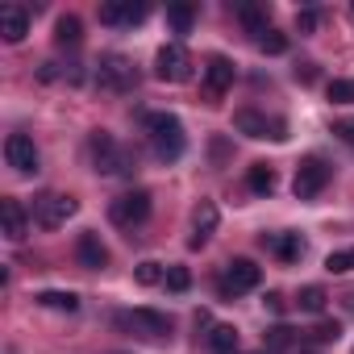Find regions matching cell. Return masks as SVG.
Listing matches in <instances>:
<instances>
[{"mask_svg": "<svg viewBox=\"0 0 354 354\" xmlns=\"http://www.w3.org/2000/svg\"><path fill=\"white\" fill-rule=\"evenodd\" d=\"M296 342V329H288V325H271L267 329V337H263V350L267 354H275V350H288Z\"/></svg>", "mask_w": 354, "mask_h": 354, "instance_id": "26", "label": "cell"}, {"mask_svg": "<svg viewBox=\"0 0 354 354\" xmlns=\"http://www.w3.org/2000/svg\"><path fill=\"white\" fill-rule=\"evenodd\" d=\"M234 129L238 133H246V138H271V142H283L288 138V125L283 121H275V117H263L259 109H238L234 113Z\"/></svg>", "mask_w": 354, "mask_h": 354, "instance_id": "7", "label": "cell"}, {"mask_svg": "<svg viewBox=\"0 0 354 354\" xmlns=\"http://www.w3.org/2000/svg\"><path fill=\"white\" fill-rule=\"evenodd\" d=\"M75 259H80L84 271H104V267H109V246L100 242V234L84 230V234L75 238Z\"/></svg>", "mask_w": 354, "mask_h": 354, "instance_id": "12", "label": "cell"}, {"mask_svg": "<svg viewBox=\"0 0 354 354\" xmlns=\"http://www.w3.org/2000/svg\"><path fill=\"white\" fill-rule=\"evenodd\" d=\"M325 92H329L333 104H354V80H333Z\"/></svg>", "mask_w": 354, "mask_h": 354, "instance_id": "31", "label": "cell"}, {"mask_svg": "<svg viewBox=\"0 0 354 354\" xmlns=\"http://www.w3.org/2000/svg\"><path fill=\"white\" fill-rule=\"evenodd\" d=\"M267 308H271V313H283V296H279V292H271V296H267Z\"/></svg>", "mask_w": 354, "mask_h": 354, "instance_id": "36", "label": "cell"}, {"mask_svg": "<svg viewBox=\"0 0 354 354\" xmlns=\"http://www.w3.org/2000/svg\"><path fill=\"white\" fill-rule=\"evenodd\" d=\"M263 55H288V34H279V30H267L259 42H254Z\"/></svg>", "mask_w": 354, "mask_h": 354, "instance_id": "28", "label": "cell"}, {"mask_svg": "<svg viewBox=\"0 0 354 354\" xmlns=\"http://www.w3.org/2000/svg\"><path fill=\"white\" fill-rule=\"evenodd\" d=\"M109 217H113V225H121V230H133V225H142V221L150 217V192H146V188L121 192V196L109 205Z\"/></svg>", "mask_w": 354, "mask_h": 354, "instance_id": "5", "label": "cell"}, {"mask_svg": "<svg viewBox=\"0 0 354 354\" xmlns=\"http://www.w3.org/2000/svg\"><path fill=\"white\" fill-rule=\"evenodd\" d=\"M80 38H84V21H80L75 13H63V17L55 21V42H59V46H80Z\"/></svg>", "mask_w": 354, "mask_h": 354, "instance_id": "21", "label": "cell"}, {"mask_svg": "<svg viewBox=\"0 0 354 354\" xmlns=\"http://www.w3.org/2000/svg\"><path fill=\"white\" fill-rule=\"evenodd\" d=\"M296 354H317V350H313V346H300V350H296Z\"/></svg>", "mask_w": 354, "mask_h": 354, "instance_id": "37", "label": "cell"}, {"mask_svg": "<svg viewBox=\"0 0 354 354\" xmlns=\"http://www.w3.org/2000/svg\"><path fill=\"white\" fill-rule=\"evenodd\" d=\"M259 279H263L259 263H250V259H230L225 271H221V296H242V292L259 288Z\"/></svg>", "mask_w": 354, "mask_h": 354, "instance_id": "9", "label": "cell"}, {"mask_svg": "<svg viewBox=\"0 0 354 354\" xmlns=\"http://www.w3.org/2000/svg\"><path fill=\"white\" fill-rule=\"evenodd\" d=\"M329 162L325 158H317V154H308V158H300V167H296V180H292V192H296V201H317L325 188H329Z\"/></svg>", "mask_w": 354, "mask_h": 354, "instance_id": "3", "label": "cell"}, {"mask_svg": "<svg viewBox=\"0 0 354 354\" xmlns=\"http://www.w3.org/2000/svg\"><path fill=\"white\" fill-rule=\"evenodd\" d=\"M246 184H250V192H254V196H271V192H275V184H279V175H275V167H271V162H254V167L246 171Z\"/></svg>", "mask_w": 354, "mask_h": 354, "instance_id": "20", "label": "cell"}, {"mask_svg": "<svg viewBox=\"0 0 354 354\" xmlns=\"http://www.w3.org/2000/svg\"><path fill=\"white\" fill-rule=\"evenodd\" d=\"M317 21H321V13H317V9H300V13H296V30H300V34H313V30H317Z\"/></svg>", "mask_w": 354, "mask_h": 354, "instance_id": "32", "label": "cell"}, {"mask_svg": "<svg viewBox=\"0 0 354 354\" xmlns=\"http://www.w3.org/2000/svg\"><path fill=\"white\" fill-rule=\"evenodd\" d=\"M296 80L313 84V80H317V67H313V63H300V67H296Z\"/></svg>", "mask_w": 354, "mask_h": 354, "instance_id": "35", "label": "cell"}, {"mask_svg": "<svg viewBox=\"0 0 354 354\" xmlns=\"http://www.w3.org/2000/svg\"><path fill=\"white\" fill-rule=\"evenodd\" d=\"M217 217H221V213H217L213 201H201V205H196V213H192V230H196V234H192V250H201V246L209 242V234L217 230Z\"/></svg>", "mask_w": 354, "mask_h": 354, "instance_id": "17", "label": "cell"}, {"mask_svg": "<svg viewBox=\"0 0 354 354\" xmlns=\"http://www.w3.org/2000/svg\"><path fill=\"white\" fill-rule=\"evenodd\" d=\"M263 246H267L271 254H279L283 263H300V254H304L300 234H267V238H263Z\"/></svg>", "mask_w": 354, "mask_h": 354, "instance_id": "19", "label": "cell"}, {"mask_svg": "<svg viewBox=\"0 0 354 354\" xmlns=\"http://www.w3.org/2000/svg\"><path fill=\"white\" fill-rule=\"evenodd\" d=\"M88 150H92V167H96L100 175H129V171L138 167V158H133L113 133H104V129H96V133L88 138Z\"/></svg>", "mask_w": 354, "mask_h": 354, "instance_id": "2", "label": "cell"}, {"mask_svg": "<svg viewBox=\"0 0 354 354\" xmlns=\"http://www.w3.org/2000/svg\"><path fill=\"white\" fill-rule=\"evenodd\" d=\"M238 21H242V30H246L254 42L271 30V13H267V5H238Z\"/></svg>", "mask_w": 354, "mask_h": 354, "instance_id": "18", "label": "cell"}, {"mask_svg": "<svg viewBox=\"0 0 354 354\" xmlns=\"http://www.w3.org/2000/svg\"><path fill=\"white\" fill-rule=\"evenodd\" d=\"M38 304H42V308H55V313H75V308H80V296L50 288V292H38Z\"/></svg>", "mask_w": 354, "mask_h": 354, "instance_id": "23", "label": "cell"}, {"mask_svg": "<svg viewBox=\"0 0 354 354\" xmlns=\"http://www.w3.org/2000/svg\"><path fill=\"white\" fill-rule=\"evenodd\" d=\"M133 279H138L142 288H154V283H162V279H167V267H162L158 259H146V263H138V267H133Z\"/></svg>", "mask_w": 354, "mask_h": 354, "instance_id": "25", "label": "cell"}, {"mask_svg": "<svg viewBox=\"0 0 354 354\" xmlns=\"http://www.w3.org/2000/svg\"><path fill=\"white\" fill-rule=\"evenodd\" d=\"M167 26L175 30V34H192V26H196V5H171L167 9Z\"/></svg>", "mask_w": 354, "mask_h": 354, "instance_id": "22", "label": "cell"}, {"mask_svg": "<svg viewBox=\"0 0 354 354\" xmlns=\"http://www.w3.org/2000/svg\"><path fill=\"white\" fill-rule=\"evenodd\" d=\"M96 84L104 92H133L138 88V71H133V63L125 55H104L96 63Z\"/></svg>", "mask_w": 354, "mask_h": 354, "instance_id": "4", "label": "cell"}, {"mask_svg": "<svg viewBox=\"0 0 354 354\" xmlns=\"http://www.w3.org/2000/svg\"><path fill=\"white\" fill-rule=\"evenodd\" d=\"M205 88H209L213 96H225V92L234 88V63H230L225 55H213V59L205 63Z\"/></svg>", "mask_w": 354, "mask_h": 354, "instance_id": "14", "label": "cell"}, {"mask_svg": "<svg viewBox=\"0 0 354 354\" xmlns=\"http://www.w3.org/2000/svg\"><path fill=\"white\" fill-rule=\"evenodd\" d=\"M154 75H158L162 84H184V80L192 75V55H188L180 42L162 46V50L154 55Z\"/></svg>", "mask_w": 354, "mask_h": 354, "instance_id": "8", "label": "cell"}, {"mask_svg": "<svg viewBox=\"0 0 354 354\" xmlns=\"http://www.w3.org/2000/svg\"><path fill=\"white\" fill-rule=\"evenodd\" d=\"M325 300H329V296H325V288H317V283H313V288H304V292H300V300H296V304H300L304 313H325Z\"/></svg>", "mask_w": 354, "mask_h": 354, "instance_id": "29", "label": "cell"}, {"mask_svg": "<svg viewBox=\"0 0 354 354\" xmlns=\"http://www.w3.org/2000/svg\"><path fill=\"white\" fill-rule=\"evenodd\" d=\"M146 21V5H133V0H104L100 5V26H138Z\"/></svg>", "mask_w": 354, "mask_h": 354, "instance_id": "13", "label": "cell"}, {"mask_svg": "<svg viewBox=\"0 0 354 354\" xmlns=\"http://www.w3.org/2000/svg\"><path fill=\"white\" fill-rule=\"evenodd\" d=\"M171 292H188L192 288V271L188 267H167V279H162Z\"/></svg>", "mask_w": 354, "mask_h": 354, "instance_id": "30", "label": "cell"}, {"mask_svg": "<svg viewBox=\"0 0 354 354\" xmlns=\"http://www.w3.org/2000/svg\"><path fill=\"white\" fill-rule=\"evenodd\" d=\"M5 158H9V167H13L17 175H34V171H38V146H34V138L9 133V138H5Z\"/></svg>", "mask_w": 354, "mask_h": 354, "instance_id": "10", "label": "cell"}, {"mask_svg": "<svg viewBox=\"0 0 354 354\" xmlns=\"http://www.w3.org/2000/svg\"><path fill=\"white\" fill-rule=\"evenodd\" d=\"M333 133H337L342 142H350V146H354V121H337V125H333Z\"/></svg>", "mask_w": 354, "mask_h": 354, "instance_id": "34", "label": "cell"}, {"mask_svg": "<svg viewBox=\"0 0 354 354\" xmlns=\"http://www.w3.org/2000/svg\"><path fill=\"white\" fill-rule=\"evenodd\" d=\"M146 138H150V150H154L158 162H175V158H184V150H188L184 121L175 113H150L146 117Z\"/></svg>", "mask_w": 354, "mask_h": 354, "instance_id": "1", "label": "cell"}, {"mask_svg": "<svg viewBox=\"0 0 354 354\" xmlns=\"http://www.w3.org/2000/svg\"><path fill=\"white\" fill-rule=\"evenodd\" d=\"M75 196H63V192H42L38 201H34V221L42 225V230H59V225H67L71 217H75Z\"/></svg>", "mask_w": 354, "mask_h": 354, "instance_id": "6", "label": "cell"}, {"mask_svg": "<svg viewBox=\"0 0 354 354\" xmlns=\"http://www.w3.org/2000/svg\"><path fill=\"white\" fill-rule=\"evenodd\" d=\"M325 271H329V275H346V271H354V246L333 250V254L325 259Z\"/></svg>", "mask_w": 354, "mask_h": 354, "instance_id": "27", "label": "cell"}, {"mask_svg": "<svg viewBox=\"0 0 354 354\" xmlns=\"http://www.w3.org/2000/svg\"><path fill=\"white\" fill-rule=\"evenodd\" d=\"M209 350L213 354H238V329L234 325H217L209 333Z\"/></svg>", "mask_w": 354, "mask_h": 354, "instance_id": "24", "label": "cell"}, {"mask_svg": "<svg viewBox=\"0 0 354 354\" xmlns=\"http://www.w3.org/2000/svg\"><path fill=\"white\" fill-rule=\"evenodd\" d=\"M0 34H5V42H21L30 34V13L21 5H5L0 9Z\"/></svg>", "mask_w": 354, "mask_h": 354, "instance_id": "16", "label": "cell"}, {"mask_svg": "<svg viewBox=\"0 0 354 354\" xmlns=\"http://www.w3.org/2000/svg\"><path fill=\"white\" fill-rule=\"evenodd\" d=\"M0 221H5V238L9 242H21L26 234H30V217H26V209H21V201H0Z\"/></svg>", "mask_w": 354, "mask_h": 354, "instance_id": "15", "label": "cell"}, {"mask_svg": "<svg viewBox=\"0 0 354 354\" xmlns=\"http://www.w3.org/2000/svg\"><path fill=\"white\" fill-rule=\"evenodd\" d=\"M121 325H129L133 333L154 337V342L171 333V317H167V313H158V308H133V313H125V317H121Z\"/></svg>", "mask_w": 354, "mask_h": 354, "instance_id": "11", "label": "cell"}, {"mask_svg": "<svg viewBox=\"0 0 354 354\" xmlns=\"http://www.w3.org/2000/svg\"><path fill=\"white\" fill-rule=\"evenodd\" d=\"M313 337H317V342H337V337H342V325H337V321H321V325L313 329Z\"/></svg>", "mask_w": 354, "mask_h": 354, "instance_id": "33", "label": "cell"}]
</instances>
